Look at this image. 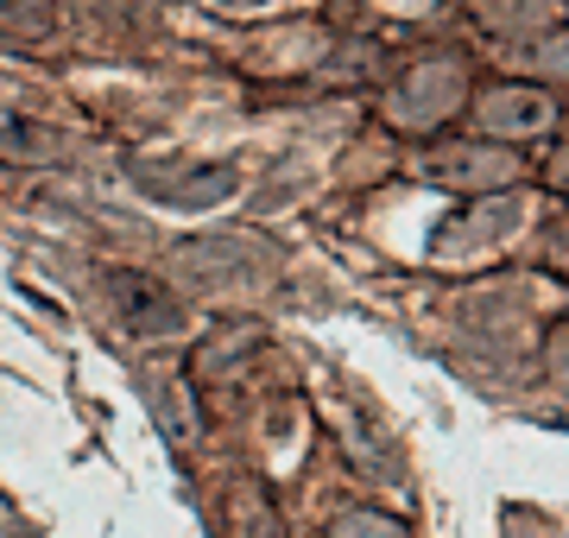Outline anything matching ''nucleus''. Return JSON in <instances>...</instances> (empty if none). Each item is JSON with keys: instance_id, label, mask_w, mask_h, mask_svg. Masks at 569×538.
I'll list each match as a JSON object with an SVG mask.
<instances>
[{"instance_id": "1", "label": "nucleus", "mask_w": 569, "mask_h": 538, "mask_svg": "<svg viewBox=\"0 0 569 538\" xmlns=\"http://www.w3.org/2000/svg\"><path fill=\"white\" fill-rule=\"evenodd\" d=\"M456 102H462V63H449V58L418 63L406 83H399V96H392L399 121H418V127L443 121V114H449Z\"/></svg>"}, {"instance_id": "2", "label": "nucleus", "mask_w": 569, "mask_h": 538, "mask_svg": "<svg viewBox=\"0 0 569 538\" xmlns=\"http://www.w3.org/2000/svg\"><path fill=\"white\" fill-rule=\"evenodd\" d=\"M108 291H114V311H121L127 330L164 336V330H178V323H183L178 298H171L152 272H114V279H108Z\"/></svg>"}, {"instance_id": "3", "label": "nucleus", "mask_w": 569, "mask_h": 538, "mask_svg": "<svg viewBox=\"0 0 569 538\" xmlns=\"http://www.w3.org/2000/svg\"><path fill=\"white\" fill-rule=\"evenodd\" d=\"M140 185L152 197H164L171 209H209L222 203L228 190H234V171L228 166H190V171H146L140 166Z\"/></svg>"}, {"instance_id": "4", "label": "nucleus", "mask_w": 569, "mask_h": 538, "mask_svg": "<svg viewBox=\"0 0 569 538\" xmlns=\"http://www.w3.org/2000/svg\"><path fill=\"white\" fill-rule=\"evenodd\" d=\"M512 228H519V203H475L468 216H456V222L437 235V260H456V253H475V248H493V241H507Z\"/></svg>"}, {"instance_id": "5", "label": "nucleus", "mask_w": 569, "mask_h": 538, "mask_svg": "<svg viewBox=\"0 0 569 538\" xmlns=\"http://www.w3.org/2000/svg\"><path fill=\"white\" fill-rule=\"evenodd\" d=\"M481 121L500 127V133H545V127H550V102H545V96H531V89H500V96L481 108Z\"/></svg>"}, {"instance_id": "6", "label": "nucleus", "mask_w": 569, "mask_h": 538, "mask_svg": "<svg viewBox=\"0 0 569 538\" xmlns=\"http://www.w3.org/2000/svg\"><path fill=\"white\" fill-rule=\"evenodd\" d=\"M63 152V140L51 127H32V121H0V159L7 166H51Z\"/></svg>"}, {"instance_id": "7", "label": "nucleus", "mask_w": 569, "mask_h": 538, "mask_svg": "<svg viewBox=\"0 0 569 538\" xmlns=\"http://www.w3.org/2000/svg\"><path fill=\"white\" fill-rule=\"evenodd\" d=\"M0 32H13L20 44H39L58 32V7L51 0H0Z\"/></svg>"}, {"instance_id": "8", "label": "nucleus", "mask_w": 569, "mask_h": 538, "mask_svg": "<svg viewBox=\"0 0 569 538\" xmlns=\"http://www.w3.org/2000/svg\"><path fill=\"white\" fill-rule=\"evenodd\" d=\"M336 538H406L392 519H373V514H348L342 526H336Z\"/></svg>"}, {"instance_id": "9", "label": "nucleus", "mask_w": 569, "mask_h": 538, "mask_svg": "<svg viewBox=\"0 0 569 538\" xmlns=\"http://www.w3.org/2000/svg\"><path fill=\"white\" fill-rule=\"evenodd\" d=\"M550 361H557V373H569V323L550 336Z\"/></svg>"}, {"instance_id": "10", "label": "nucleus", "mask_w": 569, "mask_h": 538, "mask_svg": "<svg viewBox=\"0 0 569 538\" xmlns=\"http://www.w3.org/2000/svg\"><path fill=\"white\" fill-rule=\"evenodd\" d=\"M557 248H563V260H569V228H563V241H557Z\"/></svg>"}, {"instance_id": "11", "label": "nucleus", "mask_w": 569, "mask_h": 538, "mask_svg": "<svg viewBox=\"0 0 569 538\" xmlns=\"http://www.w3.org/2000/svg\"><path fill=\"white\" fill-rule=\"evenodd\" d=\"M563 190H569V171H563Z\"/></svg>"}]
</instances>
